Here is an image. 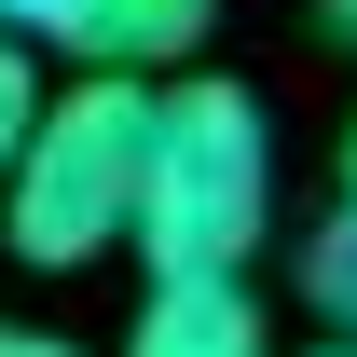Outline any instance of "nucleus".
I'll return each mask as SVG.
<instances>
[{"instance_id": "11", "label": "nucleus", "mask_w": 357, "mask_h": 357, "mask_svg": "<svg viewBox=\"0 0 357 357\" xmlns=\"http://www.w3.org/2000/svg\"><path fill=\"white\" fill-rule=\"evenodd\" d=\"M303 357H357V344H344V330H330V344H303Z\"/></svg>"}, {"instance_id": "3", "label": "nucleus", "mask_w": 357, "mask_h": 357, "mask_svg": "<svg viewBox=\"0 0 357 357\" xmlns=\"http://www.w3.org/2000/svg\"><path fill=\"white\" fill-rule=\"evenodd\" d=\"M124 357H275V330H261V303L234 275H151Z\"/></svg>"}, {"instance_id": "1", "label": "nucleus", "mask_w": 357, "mask_h": 357, "mask_svg": "<svg viewBox=\"0 0 357 357\" xmlns=\"http://www.w3.org/2000/svg\"><path fill=\"white\" fill-rule=\"evenodd\" d=\"M275 220V137L248 83H151V165H137V261L151 275H248Z\"/></svg>"}, {"instance_id": "10", "label": "nucleus", "mask_w": 357, "mask_h": 357, "mask_svg": "<svg viewBox=\"0 0 357 357\" xmlns=\"http://www.w3.org/2000/svg\"><path fill=\"white\" fill-rule=\"evenodd\" d=\"M344 206H357V124H344Z\"/></svg>"}, {"instance_id": "9", "label": "nucleus", "mask_w": 357, "mask_h": 357, "mask_svg": "<svg viewBox=\"0 0 357 357\" xmlns=\"http://www.w3.org/2000/svg\"><path fill=\"white\" fill-rule=\"evenodd\" d=\"M316 14H330V28H344V42H357V0H316Z\"/></svg>"}, {"instance_id": "6", "label": "nucleus", "mask_w": 357, "mask_h": 357, "mask_svg": "<svg viewBox=\"0 0 357 357\" xmlns=\"http://www.w3.org/2000/svg\"><path fill=\"white\" fill-rule=\"evenodd\" d=\"M42 42H14V28H0V178H14V151H28V124H42Z\"/></svg>"}, {"instance_id": "4", "label": "nucleus", "mask_w": 357, "mask_h": 357, "mask_svg": "<svg viewBox=\"0 0 357 357\" xmlns=\"http://www.w3.org/2000/svg\"><path fill=\"white\" fill-rule=\"evenodd\" d=\"M206 42V0H96L83 14V69H178V55Z\"/></svg>"}, {"instance_id": "2", "label": "nucleus", "mask_w": 357, "mask_h": 357, "mask_svg": "<svg viewBox=\"0 0 357 357\" xmlns=\"http://www.w3.org/2000/svg\"><path fill=\"white\" fill-rule=\"evenodd\" d=\"M137 165H151V83L137 69H83L42 96V124L0 178V234L14 261L83 275L96 248H137Z\"/></svg>"}, {"instance_id": "7", "label": "nucleus", "mask_w": 357, "mask_h": 357, "mask_svg": "<svg viewBox=\"0 0 357 357\" xmlns=\"http://www.w3.org/2000/svg\"><path fill=\"white\" fill-rule=\"evenodd\" d=\"M83 14H96V0H0L14 42H69V55H83Z\"/></svg>"}, {"instance_id": "8", "label": "nucleus", "mask_w": 357, "mask_h": 357, "mask_svg": "<svg viewBox=\"0 0 357 357\" xmlns=\"http://www.w3.org/2000/svg\"><path fill=\"white\" fill-rule=\"evenodd\" d=\"M0 357H83V344H55V330H28V316H0Z\"/></svg>"}, {"instance_id": "5", "label": "nucleus", "mask_w": 357, "mask_h": 357, "mask_svg": "<svg viewBox=\"0 0 357 357\" xmlns=\"http://www.w3.org/2000/svg\"><path fill=\"white\" fill-rule=\"evenodd\" d=\"M303 303H316V316L357 344V206H330V220L303 234Z\"/></svg>"}]
</instances>
